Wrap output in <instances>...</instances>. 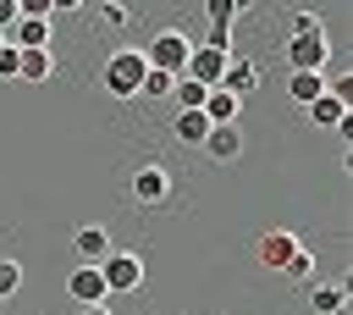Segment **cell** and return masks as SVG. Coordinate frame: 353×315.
<instances>
[{
	"instance_id": "1",
	"label": "cell",
	"mask_w": 353,
	"mask_h": 315,
	"mask_svg": "<svg viewBox=\"0 0 353 315\" xmlns=\"http://www.w3.org/2000/svg\"><path fill=\"white\" fill-rule=\"evenodd\" d=\"M143 50H116L110 61H105V72H99V83H105V94H116V99H132L138 94V83H143Z\"/></svg>"
},
{
	"instance_id": "2",
	"label": "cell",
	"mask_w": 353,
	"mask_h": 315,
	"mask_svg": "<svg viewBox=\"0 0 353 315\" xmlns=\"http://www.w3.org/2000/svg\"><path fill=\"white\" fill-rule=\"evenodd\" d=\"M188 55H193V44H188V33H176V28H165L149 50H143V66L149 72H165V77H182V66H188Z\"/></svg>"
},
{
	"instance_id": "3",
	"label": "cell",
	"mask_w": 353,
	"mask_h": 315,
	"mask_svg": "<svg viewBox=\"0 0 353 315\" xmlns=\"http://www.w3.org/2000/svg\"><path fill=\"white\" fill-rule=\"evenodd\" d=\"M99 282H105V293H138L143 287V260L127 254V249H110L99 260Z\"/></svg>"
},
{
	"instance_id": "4",
	"label": "cell",
	"mask_w": 353,
	"mask_h": 315,
	"mask_svg": "<svg viewBox=\"0 0 353 315\" xmlns=\"http://www.w3.org/2000/svg\"><path fill=\"white\" fill-rule=\"evenodd\" d=\"M325 61H331V39L325 33H309V39H287V66L292 72H325Z\"/></svg>"
},
{
	"instance_id": "5",
	"label": "cell",
	"mask_w": 353,
	"mask_h": 315,
	"mask_svg": "<svg viewBox=\"0 0 353 315\" xmlns=\"http://www.w3.org/2000/svg\"><path fill=\"white\" fill-rule=\"evenodd\" d=\"M132 199H138V204H165V199H171V171H165L160 160L138 166V171H132Z\"/></svg>"
},
{
	"instance_id": "6",
	"label": "cell",
	"mask_w": 353,
	"mask_h": 315,
	"mask_svg": "<svg viewBox=\"0 0 353 315\" xmlns=\"http://www.w3.org/2000/svg\"><path fill=\"white\" fill-rule=\"evenodd\" d=\"M221 72H226V55L210 50V44H199V50L188 55V66H182V77H193L199 88H221Z\"/></svg>"
},
{
	"instance_id": "7",
	"label": "cell",
	"mask_w": 353,
	"mask_h": 315,
	"mask_svg": "<svg viewBox=\"0 0 353 315\" xmlns=\"http://www.w3.org/2000/svg\"><path fill=\"white\" fill-rule=\"evenodd\" d=\"M292 254H298V238H292V232H281V227H276V232H265V238L254 243V260H259L265 271H281Z\"/></svg>"
},
{
	"instance_id": "8",
	"label": "cell",
	"mask_w": 353,
	"mask_h": 315,
	"mask_svg": "<svg viewBox=\"0 0 353 315\" xmlns=\"http://www.w3.org/2000/svg\"><path fill=\"white\" fill-rule=\"evenodd\" d=\"M221 88H226L232 99H243V94H254V88H259V66H254V61H243V55H226V72H221Z\"/></svg>"
},
{
	"instance_id": "9",
	"label": "cell",
	"mask_w": 353,
	"mask_h": 315,
	"mask_svg": "<svg viewBox=\"0 0 353 315\" xmlns=\"http://www.w3.org/2000/svg\"><path fill=\"white\" fill-rule=\"evenodd\" d=\"M66 293L77 298V309H88V304H105V282H99V265H77V271L66 276Z\"/></svg>"
},
{
	"instance_id": "10",
	"label": "cell",
	"mask_w": 353,
	"mask_h": 315,
	"mask_svg": "<svg viewBox=\"0 0 353 315\" xmlns=\"http://www.w3.org/2000/svg\"><path fill=\"white\" fill-rule=\"evenodd\" d=\"M347 304H353L347 282H314L309 287V309L314 315H347Z\"/></svg>"
},
{
	"instance_id": "11",
	"label": "cell",
	"mask_w": 353,
	"mask_h": 315,
	"mask_svg": "<svg viewBox=\"0 0 353 315\" xmlns=\"http://www.w3.org/2000/svg\"><path fill=\"white\" fill-rule=\"evenodd\" d=\"M72 249H77V265H99L110 254V232L105 227H77L72 232Z\"/></svg>"
},
{
	"instance_id": "12",
	"label": "cell",
	"mask_w": 353,
	"mask_h": 315,
	"mask_svg": "<svg viewBox=\"0 0 353 315\" xmlns=\"http://www.w3.org/2000/svg\"><path fill=\"white\" fill-rule=\"evenodd\" d=\"M204 155H210V160H221V166H232V160L243 155V133H237V127H210Z\"/></svg>"
},
{
	"instance_id": "13",
	"label": "cell",
	"mask_w": 353,
	"mask_h": 315,
	"mask_svg": "<svg viewBox=\"0 0 353 315\" xmlns=\"http://www.w3.org/2000/svg\"><path fill=\"white\" fill-rule=\"evenodd\" d=\"M237 111H243V99H232L226 88H210V99H204V122L210 127H237Z\"/></svg>"
},
{
	"instance_id": "14",
	"label": "cell",
	"mask_w": 353,
	"mask_h": 315,
	"mask_svg": "<svg viewBox=\"0 0 353 315\" xmlns=\"http://www.w3.org/2000/svg\"><path fill=\"white\" fill-rule=\"evenodd\" d=\"M171 133H176V144H193V149H204V138H210V122H204V111H176V116H171Z\"/></svg>"
},
{
	"instance_id": "15",
	"label": "cell",
	"mask_w": 353,
	"mask_h": 315,
	"mask_svg": "<svg viewBox=\"0 0 353 315\" xmlns=\"http://www.w3.org/2000/svg\"><path fill=\"white\" fill-rule=\"evenodd\" d=\"M55 72V55L50 50H17V77L22 83H44Z\"/></svg>"
},
{
	"instance_id": "16",
	"label": "cell",
	"mask_w": 353,
	"mask_h": 315,
	"mask_svg": "<svg viewBox=\"0 0 353 315\" xmlns=\"http://www.w3.org/2000/svg\"><path fill=\"white\" fill-rule=\"evenodd\" d=\"M287 94H292V105L309 111V105L325 94V77H320V72H287Z\"/></svg>"
},
{
	"instance_id": "17",
	"label": "cell",
	"mask_w": 353,
	"mask_h": 315,
	"mask_svg": "<svg viewBox=\"0 0 353 315\" xmlns=\"http://www.w3.org/2000/svg\"><path fill=\"white\" fill-rule=\"evenodd\" d=\"M204 99H210V88H199L193 77H176L171 83V105L176 111H204Z\"/></svg>"
},
{
	"instance_id": "18",
	"label": "cell",
	"mask_w": 353,
	"mask_h": 315,
	"mask_svg": "<svg viewBox=\"0 0 353 315\" xmlns=\"http://www.w3.org/2000/svg\"><path fill=\"white\" fill-rule=\"evenodd\" d=\"M309 116H314L320 127H342V116H347V105H342L336 94H320V99L309 105Z\"/></svg>"
},
{
	"instance_id": "19",
	"label": "cell",
	"mask_w": 353,
	"mask_h": 315,
	"mask_svg": "<svg viewBox=\"0 0 353 315\" xmlns=\"http://www.w3.org/2000/svg\"><path fill=\"white\" fill-rule=\"evenodd\" d=\"M281 276H287V282H309V276H314V254H309V249L298 243V254H292V260L281 265Z\"/></svg>"
},
{
	"instance_id": "20",
	"label": "cell",
	"mask_w": 353,
	"mask_h": 315,
	"mask_svg": "<svg viewBox=\"0 0 353 315\" xmlns=\"http://www.w3.org/2000/svg\"><path fill=\"white\" fill-rule=\"evenodd\" d=\"M171 83H176V77H165V72H143L138 94H143V99H171Z\"/></svg>"
},
{
	"instance_id": "21",
	"label": "cell",
	"mask_w": 353,
	"mask_h": 315,
	"mask_svg": "<svg viewBox=\"0 0 353 315\" xmlns=\"http://www.w3.org/2000/svg\"><path fill=\"white\" fill-rule=\"evenodd\" d=\"M237 11H243L237 0H210V6H204V17H210V28H232V17H237Z\"/></svg>"
},
{
	"instance_id": "22",
	"label": "cell",
	"mask_w": 353,
	"mask_h": 315,
	"mask_svg": "<svg viewBox=\"0 0 353 315\" xmlns=\"http://www.w3.org/2000/svg\"><path fill=\"white\" fill-rule=\"evenodd\" d=\"M17 287H22V265H17V260H0V304H6Z\"/></svg>"
},
{
	"instance_id": "23",
	"label": "cell",
	"mask_w": 353,
	"mask_h": 315,
	"mask_svg": "<svg viewBox=\"0 0 353 315\" xmlns=\"http://www.w3.org/2000/svg\"><path fill=\"white\" fill-rule=\"evenodd\" d=\"M292 33H298V39H309V33H325V22H320L314 11H298V17H292Z\"/></svg>"
},
{
	"instance_id": "24",
	"label": "cell",
	"mask_w": 353,
	"mask_h": 315,
	"mask_svg": "<svg viewBox=\"0 0 353 315\" xmlns=\"http://www.w3.org/2000/svg\"><path fill=\"white\" fill-rule=\"evenodd\" d=\"M17 17H22V6H17V0H0V39L17 28Z\"/></svg>"
},
{
	"instance_id": "25",
	"label": "cell",
	"mask_w": 353,
	"mask_h": 315,
	"mask_svg": "<svg viewBox=\"0 0 353 315\" xmlns=\"http://www.w3.org/2000/svg\"><path fill=\"white\" fill-rule=\"evenodd\" d=\"M99 17H105V22H121V28H127V17H132V11H127L121 0H105V6H99Z\"/></svg>"
},
{
	"instance_id": "26",
	"label": "cell",
	"mask_w": 353,
	"mask_h": 315,
	"mask_svg": "<svg viewBox=\"0 0 353 315\" xmlns=\"http://www.w3.org/2000/svg\"><path fill=\"white\" fill-rule=\"evenodd\" d=\"M0 77H17V50L0 44Z\"/></svg>"
},
{
	"instance_id": "27",
	"label": "cell",
	"mask_w": 353,
	"mask_h": 315,
	"mask_svg": "<svg viewBox=\"0 0 353 315\" xmlns=\"http://www.w3.org/2000/svg\"><path fill=\"white\" fill-rule=\"evenodd\" d=\"M77 315H110V309H105V304H88V309H77Z\"/></svg>"
},
{
	"instance_id": "28",
	"label": "cell",
	"mask_w": 353,
	"mask_h": 315,
	"mask_svg": "<svg viewBox=\"0 0 353 315\" xmlns=\"http://www.w3.org/2000/svg\"><path fill=\"white\" fill-rule=\"evenodd\" d=\"M0 44H6V39H0Z\"/></svg>"
}]
</instances>
